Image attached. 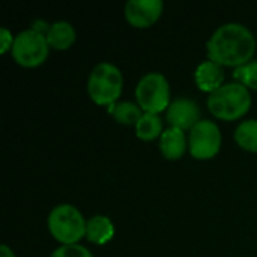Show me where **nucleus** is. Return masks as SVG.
<instances>
[{
  "label": "nucleus",
  "mask_w": 257,
  "mask_h": 257,
  "mask_svg": "<svg viewBox=\"0 0 257 257\" xmlns=\"http://www.w3.org/2000/svg\"><path fill=\"white\" fill-rule=\"evenodd\" d=\"M110 113L116 122L123 123V125H137V122L143 116L142 108L137 104L128 102V101L110 105Z\"/></svg>",
  "instance_id": "15"
},
{
  "label": "nucleus",
  "mask_w": 257,
  "mask_h": 257,
  "mask_svg": "<svg viewBox=\"0 0 257 257\" xmlns=\"http://www.w3.org/2000/svg\"><path fill=\"white\" fill-rule=\"evenodd\" d=\"M122 72L114 65L102 62L92 69L87 81V92L95 104L113 105L122 93Z\"/></svg>",
  "instance_id": "4"
},
{
  "label": "nucleus",
  "mask_w": 257,
  "mask_h": 257,
  "mask_svg": "<svg viewBox=\"0 0 257 257\" xmlns=\"http://www.w3.org/2000/svg\"><path fill=\"white\" fill-rule=\"evenodd\" d=\"M86 226L87 221H84L81 212L68 203L56 206L48 215V230L63 245L77 244L86 236Z\"/></svg>",
  "instance_id": "3"
},
{
  "label": "nucleus",
  "mask_w": 257,
  "mask_h": 257,
  "mask_svg": "<svg viewBox=\"0 0 257 257\" xmlns=\"http://www.w3.org/2000/svg\"><path fill=\"white\" fill-rule=\"evenodd\" d=\"M114 235V226L110 218L104 215H95L87 221L86 226V238L89 242L102 245L108 242Z\"/></svg>",
  "instance_id": "13"
},
{
  "label": "nucleus",
  "mask_w": 257,
  "mask_h": 257,
  "mask_svg": "<svg viewBox=\"0 0 257 257\" xmlns=\"http://www.w3.org/2000/svg\"><path fill=\"white\" fill-rule=\"evenodd\" d=\"M194 80L200 90L209 92V95H211L212 92H215L217 89H220L223 86L224 69L221 65H218L212 60H205L197 66V69L194 72Z\"/></svg>",
  "instance_id": "10"
},
{
  "label": "nucleus",
  "mask_w": 257,
  "mask_h": 257,
  "mask_svg": "<svg viewBox=\"0 0 257 257\" xmlns=\"http://www.w3.org/2000/svg\"><path fill=\"white\" fill-rule=\"evenodd\" d=\"M14 39L12 38V33L8 30V29H0V53H6L8 50H12V45H14Z\"/></svg>",
  "instance_id": "19"
},
{
  "label": "nucleus",
  "mask_w": 257,
  "mask_h": 257,
  "mask_svg": "<svg viewBox=\"0 0 257 257\" xmlns=\"http://www.w3.org/2000/svg\"><path fill=\"white\" fill-rule=\"evenodd\" d=\"M250 107V92L241 83L223 84L208 98L209 111L221 120H236L247 114Z\"/></svg>",
  "instance_id": "2"
},
{
  "label": "nucleus",
  "mask_w": 257,
  "mask_h": 257,
  "mask_svg": "<svg viewBox=\"0 0 257 257\" xmlns=\"http://www.w3.org/2000/svg\"><path fill=\"white\" fill-rule=\"evenodd\" d=\"M187 137L182 130L167 128L160 137V151L167 160H179L187 151Z\"/></svg>",
  "instance_id": "11"
},
{
  "label": "nucleus",
  "mask_w": 257,
  "mask_h": 257,
  "mask_svg": "<svg viewBox=\"0 0 257 257\" xmlns=\"http://www.w3.org/2000/svg\"><path fill=\"white\" fill-rule=\"evenodd\" d=\"M235 140L236 143L248 151V152H257V120L250 119L241 122V125L235 131Z\"/></svg>",
  "instance_id": "16"
},
{
  "label": "nucleus",
  "mask_w": 257,
  "mask_h": 257,
  "mask_svg": "<svg viewBox=\"0 0 257 257\" xmlns=\"http://www.w3.org/2000/svg\"><path fill=\"white\" fill-rule=\"evenodd\" d=\"M163 122L158 117V114L154 113H143L142 119L136 125V134L140 140L151 142L155 140L158 136L163 134Z\"/></svg>",
  "instance_id": "14"
},
{
  "label": "nucleus",
  "mask_w": 257,
  "mask_h": 257,
  "mask_svg": "<svg viewBox=\"0 0 257 257\" xmlns=\"http://www.w3.org/2000/svg\"><path fill=\"white\" fill-rule=\"evenodd\" d=\"M163 8L161 0H130L125 5V17L131 26L145 29L158 21Z\"/></svg>",
  "instance_id": "8"
},
{
  "label": "nucleus",
  "mask_w": 257,
  "mask_h": 257,
  "mask_svg": "<svg viewBox=\"0 0 257 257\" xmlns=\"http://www.w3.org/2000/svg\"><path fill=\"white\" fill-rule=\"evenodd\" d=\"M206 48L209 60L221 66L239 68L251 62L256 51V39L244 24L227 23L212 33Z\"/></svg>",
  "instance_id": "1"
},
{
  "label": "nucleus",
  "mask_w": 257,
  "mask_h": 257,
  "mask_svg": "<svg viewBox=\"0 0 257 257\" xmlns=\"http://www.w3.org/2000/svg\"><path fill=\"white\" fill-rule=\"evenodd\" d=\"M136 98L145 113H160L169 108L170 87L166 77L160 72H149L137 84Z\"/></svg>",
  "instance_id": "6"
},
{
  "label": "nucleus",
  "mask_w": 257,
  "mask_h": 257,
  "mask_svg": "<svg viewBox=\"0 0 257 257\" xmlns=\"http://www.w3.org/2000/svg\"><path fill=\"white\" fill-rule=\"evenodd\" d=\"M190 152L197 160L214 158L221 148V133L212 120H200L190 131Z\"/></svg>",
  "instance_id": "7"
},
{
  "label": "nucleus",
  "mask_w": 257,
  "mask_h": 257,
  "mask_svg": "<svg viewBox=\"0 0 257 257\" xmlns=\"http://www.w3.org/2000/svg\"><path fill=\"white\" fill-rule=\"evenodd\" d=\"M0 257H15V254L8 245H2L0 247Z\"/></svg>",
  "instance_id": "20"
},
{
  "label": "nucleus",
  "mask_w": 257,
  "mask_h": 257,
  "mask_svg": "<svg viewBox=\"0 0 257 257\" xmlns=\"http://www.w3.org/2000/svg\"><path fill=\"white\" fill-rule=\"evenodd\" d=\"M233 77L235 80H238V83H241L247 89L257 90V60H251L236 68L233 72Z\"/></svg>",
  "instance_id": "17"
},
{
  "label": "nucleus",
  "mask_w": 257,
  "mask_h": 257,
  "mask_svg": "<svg viewBox=\"0 0 257 257\" xmlns=\"http://www.w3.org/2000/svg\"><path fill=\"white\" fill-rule=\"evenodd\" d=\"M48 41L47 36L38 29H29L20 32L12 45L14 60L24 68H35L42 65L48 57Z\"/></svg>",
  "instance_id": "5"
},
{
  "label": "nucleus",
  "mask_w": 257,
  "mask_h": 257,
  "mask_svg": "<svg viewBox=\"0 0 257 257\" xmlns=\"http://www.w3.org/2000/svg\"><path fill=\"white\" fill-rule=\"evenodd\" d=\"M50 257H93L92 253L84 248L80 244H72V245H62L57 250L53 251Z\"/></svg>",
  "instance_id": "18"
},
{
  "label": "nucleus",
  "mask_w": 257,
  "mask_h": 257,
  "mask_svg": "<svg viewBox=\"0 0 257 257\" xmlns=\"http://www.w3.org/2000/svg\"><path fill=\"white\" fill-rule=\"evenodd\" d=\"M167 120L170 126L178 130H193L194 125H197L200 119V108L199 105L188 99V98H179L173 102H170L167 108Z\"/></svg>",
  "instance_id": "9"
},
{
  "label": "nucleus",
  "mask_w": 257,
  "mask_h": 257,
  "mask_svg": "<svg viewBox=\"0 0 257 257\" xmlns=\"http://www.w3.org/2000/svg\"><path fill=\"white\" fill-rule=\"evenodd\" d=\"M48 45L54 50H68L75 41V30L68 21H56L47 27Z\"/></svg>",
  "instance_id": "12"
}]
</instances>
